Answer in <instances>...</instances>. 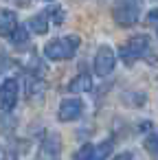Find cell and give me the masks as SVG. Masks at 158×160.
Wrapping results in <instances>:
<instances>
[{
	"label": "cell",
	"mask_w": 158,
	"mask_h": 160,
	"mask_svg": "<svg viewBox=\"0 0 158 160\" xmlns=\"http://www.w3.org/2000/svg\"><path fill=\"white\" fill-rule=\"evenodd\" d=\"M79 48V38L77 35H66V38H57L53 42H48L44 46V55L51 62H62V59H70Z\"/></svg>",
	"instance_id": "6da1fadb"
},
{
	"label": "cell",
	"mask_w": 158,
	"mask_h": 160,
	"mask_svg": "<svg viewBox=\"0 0 158 160\" xmlns=\"http://www.w3.org/2000/svg\"><path fill=\"white\" fill-rule=\"evenodd\" d=\"M149 53V38L147 35H134L121 46V59L130 66L138 59H143Z\"/></svg>",
	"instance_id": "7a4b0ae2"
},
{
	"label": "cell",
	"mask_w": 158,
	"mask_h": 160,
	"mask_svg": "<svg viewBox=\"0 0 158 160\" xmlns=\"http://www.w3.org/2000/svg\"><path fill=\"white\" fill-rule=\"evenodd\" d=\"M138 13H140V5L138 0H119L112 9V18L119 27H132L138 22Z\"/></svg>",
	"instance_id": "3957f363"
},
{
	"label": "cell",
	"mask_w": 158,
	"mask_h": 160,
	"mask_svg": "<svg viewBox=\"0 0 158 160\" xmlns=\"http://www.w3.org/2000/svg\"><path fill=\"white\" fill-rule=\"evenodd\" d=\"M18 94H20V83L16 79H5L0 83V108L5 112H11L18 103Z\"/></svg>",
	"instance_id": "277c9868"
},
{
	"label": "cell",
	"mask_w": 158,
	"mask_h": 160,
	"mask_svg": "<svg viewBox=\"0 0 158 160\" xmlns=\"http://www.w3.org/2000/svg\"><path fill=\"white\" fill-rule=\"evenodd\" d=\"M114 64H116V57H114V51L110 46H101L94 55V72L99 77H108L112 70H114Z\"/></svg>",
	"instance_id": "5b68a950"
},
{
	"label": "cell",
	"mask_w": 158,
	"mask_h": 160,
	"mask_svg": "<svg viewBox=\"0 0 158 160\" xmlns=\"http://www.w3.org/2000/svg\"><path fill=\"white\" fill-rule=\"evenodd\" d=\"M84 112V103L79 99H64L59 105V121L68 123V121H77Z\"/></svg>",
	"instance_id": "8992f818"
},
{
	"label": "cell",
	"mask_w": 158,
	"mask_h": 160,
	"mask_svg": "<svg viewBox=\"0 0 158 160\" xmlns=\"http://www.w3.org/2000/svg\"><path fill=\"white\" fill-rule=\"evenodd\" d=\"M59 151H62V140L57 134H48L42 142V153L46 160H57L59 158Z\"/></svg>",
	"instance_id": "52a82bcc"
},
{
	"label": "cell",
	"mask_w": 158,
	"mask_h": 160,
	"mask_svg": "<svg viewBox=\"0 0 158 160\" xmlns=\"http://www.w3.org/2000/svg\"><path fill=\"white\" fill-rule=\"evenodd\" d=\"M18 27V18L11 9H0V35L9 38Z\"/></svg>",
	"instance_id": "ba28073f"
},
{
	"label": "cell",
	"mask_w": 158,
	"mask_h": 160,
	"mask_svg": "<svg viewBox=\"0 0 158 160\" xmlns=\"http://www.w3.org/2000/svg\"><path fill=\"white\" fill-rule=\"evenodd\" d=\"M92 88V79H90V75L88 72H81V75H77L75 79H70V83H68V90L70 92H75V94H79V92H88Z\"/></svg>",
	"instance_id": "9c48e42d"
},
{
	"label": "cell",
	"mask_w": 158,
	"mask_h": 160,
	"mask_svg": "<svg viewBox=\"0 0 158 160\" xmlns=\"http://www.w3.org/2000/svg\"><path fill=\"white\" fill-rule=\"evenodd\" d=\"M112 149H114V142L112 140H103L99 145H92V153H90V160H108L112 156Z\"/></svg>",
	"instance_id": "30bf717a"
},
{
	"label": "cell",
	"mask_w": 158,
	"mask_h": 160,
	"mask_svg": "<svg viewBox=\"0 0 158 160\" xmlns=\"http://www.w3.org/2000/svg\"><path fill=\"white\" fill-rule=\"evenodd\" d=\"M29 29H31L33 33H38V35H44V33L48 31V16H46V11L33 16V18L29 20Z\"/></svg>",
	"instance_id": "8fae6325"
},
{
	"label": "cell",
	"mask_w": 158,
	"mask_h": 160,
	"mask_svg": "<svg viewBox=\"0 0 158 160\" xmlns=\"http://www.w3.org/2000/svg\"><path fill=\"white\" fill-rule=\"evenodd\" d=\"M9 40H11V44L18 46V48H20V46H27V44H29V31H27V27H20V24H18L16 31L9 35Z\"/></svg>",
	"instance_id": "7c38bea8"
},
{
	"label": "cell",
	"mask_w": 158,
	"mask_h": 160,
	"mask_svg": "<svg viewBox=\"0 0 158 160\" xmlns=\"http://www.w3.org/2000/svg\"><path fill=\"white\" fill-rule=\"evenodd\" d=\"M27 88H29V99H33V94H38V97H42V92H44V83L40 81V77H29L27 79Z\"/></svg>",
	"instance_id": "4fadbf2b"
},
{
	"label": "cell",
	"mask_w": 158,
	"mask_h": 160,
	"mask_svg": "<svg viewBox=\"0 0 158 160\" xmlns=\"http://www.w3.org/2000/svg\"><path fill=\"white\" fill-rule=\"evenodd\" d=\"M145 149H147L149 153L158 156V129H156V132H151V134L145 138Z\"/></svg>",
	"instance_id": "5bb4252c"
},
{
	"label": "cell",
	"mask_w": 158,
	"mask_h": 160,
	"mask_svg": "<svg viewBox=\"0 0 158 160\" xmlns=\"http://www.w3.org/2000/svg\"><path fill=\"white\" fill-rule=\"evenodd\" d=\"M90 153H92V145L88 142V145H84V147H79V149H77L75 160H90Z\"/></svg>",
	"instance_id": "9a60e30c"
},
{
	"label": "cell",
	"mask_w": 158,
	"mask_h": 160,
	"mask_svg": "<svg viewBox=\"0 0 158 160\" xmlns=\"http://www.w3.org/2000/svg\"><path fill=\"white\" fill-rule=\"evenodd\" d=\"M156 18H158V9H156V11H151V13H149V20H151V22H154V20H156Z\"/></svg>",
	"instance_id": "2e32d148"
},
{
	"label": "cell",
	"mask_w": 158,
	"mask_h": 160,
	"mask_svg": "<svg viewBox=\"0 0 158 160\" xmlns=\"http://www.w3.org/2000/svg\"><path fill=\"white\" fill-rule=\"evenodd\" d=\"M119 160H132V153H123V156H119Z\"/></svg>",
	"instance_id": "e0dca14e"
}]
</instances>
